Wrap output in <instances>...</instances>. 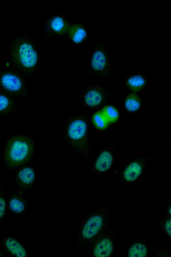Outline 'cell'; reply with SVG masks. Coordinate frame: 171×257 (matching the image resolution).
I'll use <instances>...</instances> for the list:
<instances>
[{"instance_id": "cell-22", "label": "cell", "mask_w": 171, "mask_h": 257, "mask_svg": "<svg viewBox=\"0 0 171 257\" xmlns=\"http://www.w3.org/2000/svg\"><path fill=\"white\" fill-rule=\"evenodd\" d=\"M156 223L167 239L171 240V217L164 215L157 219Z\"/></svg>"}, {"instance_id": "cell-11", "label": "cell", "mask_w": 171, "mask_h": 257, "mask_svg": "<svg viewBox=\"0 0 171 257\" xmlns=\"http://www.w3.org/2000/svg\"><path fill=\"white\" fill-rule=\"evenodd\" d=\"M37 178L36 167L28 164L17 169L15 173L14 180L17 190L26 195L34 188Z\"/></svg>"}, {"instance_id": "cell-10", "label": "cell", "mask_w": 171, "mask_h": 257, "mask_svg": "<svg viewBox=\"0 0 171 257\" xmlns=\"http://www.w3.org/2000/svg\"><path fill=\"white\" fill-rule=\"evenodd\" d=\"M116 237L111 230L95 239L82 251L91 257H112L115 250Z\"/></svg>"}, {"instance_id": "cell-14", "label": "cell", "mask_w": 171, "mask_h": 257, "mask_svg": "<svg viewBox=\"0 0 171 257\" xmlns=\"http://www.w3.org/2000/svg\"><path fill=\"white\" fill-rule=\"evenodd\" d=\"M25 195L17 190L9 193L7 196V207L12 215L19 216L27 211L29 208V201Z\"/></svg>"}, {"instance_id": "cell-26", "label": "cell", "mask_w": 171, "mask_h": 257, "mask_svg": "<svg viewBox=\"0 0 171 257\" xmlns=\"http://www.w3.org/2000/svg\"><path fill=\"white\" fill-rule=\"evenodd\" d=\"M8 256L4 250L0 246V257H6Z\"/></svg>"}, {"instance_id": "cell-18", "label": "cell", "mask_w": 171, "mask_h": 257, "mask_svg": "<svg viewBox=\"0 0 171 257\" xmlns=\"http://www.w3.org/2000/svg\"><path fill=\"white\" fill-rule=\"evenodd\" d=\"M18 104L15 98L0 91V116H7L15 113Z\"/></svg>"}, {"instance_id": "cell-9", "label": "cell", "mask_w": 171, "mask_h": 257, "mask_svg": "<svg viewBox=\"0 0 171 257\" xmlns=\"http://www.w3.org/2000/svg\"><path fill=\"white\" fill-rule=\"evenodd\" d=\"M111 98L110 92L102 85L91 83L81 93V100L84 107L90 111H98L108 103Z\"/></svg>"}, {"instance_id": "cell-16", "label": "cell", "mask_w": 171, "mask_h": 257, "mask_svg": "<svg viewBox=\"0 0 171 257\" xmlns=\"http://www.w3.org/2000/svg\"><path fill=\"white\" fill-rule=\"evenodd\" d=\"M147 243L141 237L135 240L127 249L126 256L127 257H147L150 255Z\"/></svg>"}, {"instance_id": "cell-15", "label": "cell", "mask_w": 171, "mask_h": 257, "mask_svg": "<svg viewBox=\"0 0 171 257\" xmlns=\"http://www.w3.org/2000/svg\"><path fill=\"white\" fill-rule=\"evenodd\" d=\"M67 35L74 45L80 46L87 42L90 37V32L84 25L77 23L71 25Z\"/></svg>"}, {"instance_id": "cell-24", "label": "cell", "mask_w": 171, "mask_h": 257, "mask_svg": "<svg viewBox=\"0 0 171 257\" xmlns=\"http://www.w3.org/2000/svg\"><path fill=\"white\" fill-rule=\"evenodd\" d=\"M154 255L156 257H171V251L165 245L154 242L152 246Z\"/></svg>"}, {"instance_id": "cell-2", "label": "cell", "mask_w": 171, "mask_h": 257, "mask_svg": "<svg viewBox=\"0 0 171 257\" xmlns=\"http://www.w3.org/2000/svg\"><path fill=\"white\" fill-rule=\"evenodd\" d=\"M9 60L15 69L24 76L32 77L39 67V52L35 41L28 35H20L10 41Z\"/></svg>"}, {"instance_id": "cell-8", "label": "cell", "mask_w": 171, "mask_h": 257, "mask_svg": "<svg viewBox=\"0 0 171 257\" xmlns=\"http://www.w3.org/2000/svg\"><path fill=\"white\" fill-rule=\"evenodd\" d=\"M118 144L113 139L102 147L94 157L89 169L92 179L103 177L111 172L115 166L116 151Z\"/></svg>"}, {"instance_id": "cell-25", "label": "cell", "mask_w": 171, "mask_h": 257, "mask_svg": "<svg viewBox=\"0 0 171 257\" xmlns=\"http://www.w3.org/2000/svg\"><path fill=\"white\" fill-rule=\"evenodd\" d=\"M165 215L171 217V203L170 201L168 203L166 208Z\"/></svg>"}, {"instance_id": "cell-13", "label": "cell", "mask_w": 171, "mask_h": 257, "mask_svg": "<svg viewBox=\"0 0 171 257\" xmlns=\"http://www.w3.org/2000/svg\"><path fill=\"white\" fill-rule=\"evenodd\" d=\"M0 246L8 256L27 257L29 254L26 246L18 238L11 234H3L0 237Z\"/></svg>"}, {"instance_id": "cell-12", "label": "cell", "mask_w": 171, "mask_h": 257, "mask_svg": "<svg viewBox=\"0 0 171 257\" xmlns=\"http://www.w3.org/2000/svg\"><path fill=\"white\" fill-rule=\"evenodd\" d=\"M71 24L62 15L48 16L44 23V35L48 38H57L68 35Z\"/></svg>"}, {"instance_id": "cell-17", "label": "cell", "mask_w": 171, "mask_h": 257, "mask_svg": "<svg viewBox=\"0 0 171 257\" xmlns=\"http://www.w3.org/2000/svg\"><path fill=\"white\" fill-rule=\"evenodd\" d=\"M124 83L127 89L132 92L136 93L147 87L148 79L144 74H133L125 79Z\"/></svg>"}, {"instance_id": "cell-5", "label": "cell", "mask_w": 171, "mask_h": 257, "mask_svg": "<svg viewBox=\"0 0 171 257\" xmlns=\"http://www.w3.org/2000/svg\"><path fill=\"white\" fill-rule=\"evenodd\" d=\"M151 158L148 154L135 157L115 172L117 185L128 186L135 184L144 176Z\"/></svg>"}, {"instance_id": "cell-19", "label": "cell", "mask_w": 171, "mask_h": 257, "mask_svg": "<svg viewBox=\"0 0 171 257\" xmlns=\"http://www.w3.org/2000/svg\"><path fill=\"white\" fill-rule=\"evenodd\" d=\"M124 104L126 111L133 113L141 110L143 102L140 96L136 93L132 92L126 96Z\"/></svg>"}, {"instance_id": "cell-20", "label": "cell", "mask_w": 171, "mask_h": 257, "mask_svg": "<svg viewBox=\"0 0 171 257\" xmlns=\"http://www.w3.org/2000/svg\"><path fill=\"white\" fill-rule=\"evenodd\" d=\"M100 110L110 125L118 121L120 113L116 107L111 105H107L103 106Z\"/></svg>"}, {"instance_id": "cell-23", "label": "cell", "mask_w": 171, "mask_h": 257, "mask_svg": "<svg viewBox=\"0 0 171 257\" xmlns=\"http://www.w3.org/2000/svg\"><path fill=\"white\" fill-rule=\"evenodd\" d=\"M7 209V195L6 185L0 183V221L6 217Z\"/></svg>"}, {"instance_id": "cell-21", "label": "cell", "mask_w": 171, "mask_h": 257, "mask_svg": "<svg viewBox=\"0 0 171 257\" xmlns=\"http://www.w3.org/2000/svg\"><path fill=\"white\" fill-rule=\"evenodd\" d=\"M91 121L94 127L99 131L105 130L110 125L100 110L93 114L91 117Z\"/></svg>"}, {"instance_id": "cell-1", "label": "cell", "mask_w": 171, "mask_h": 257, "mask_svg": "<svg viewBox=\"0 0 171 257\" xmlns=\"http://www.w3.org/2000/svg\"><path fill=\"white\" fill-rule=\"evenodd\" d=\"M114 208L102 205L91 210L81 220L75 246L82 251L95 239L111 230Z\"/></svg>"}, {"instance_id": "cell-7", "label": "cell", "mask_w": 171, "mask_h": 257, "mask_svg": "<svg viewBox=\"0 0 171 257\" xmlns=\"http://www.w3.org/2000/svg\"><path fill=\"white\" fill-rule=\"evenodd\" d=\"M0 91L14 98H27L30 89L24 75L12 68L0 69Z\"/></svg>"}, {"instance_id": "cell-6", "label": "cell", "mask_w": 171, "mask_h": 257, "mask_svg": "<svg viewBox=\"0 0 171 257\" xmlns=\"http://www.w3.org/2000/svg\"><path fill=\"white\" fill-rule=\"evenodd\" d=\"M90 76L97 77L100 81L110 80L112 68L108 50L102 39L96 42L89 62Z\"/></svg>"}, {"instance_id": "cell-3", "label": "cell", "mask_w": 171, "mask_h": 257, "mask_svg": "<svg viewBox=\"0 0 171 257\" xmlns=\"http://www.w3.org/2000/svg\"><path fill=\"white\" fill-rule=\"evenodd\" d=\"M91 117L85 113L67 116L63 131L67 145L84 159L92 157L90 137Z\"/></svg>"}, {"instance_id": "cell-4", "label": "cell", "mask_w": 171, "mask_h": 257, "mask_svg": "<svg viewBox=\"0 0 171 257\" xmlns=\"http://www.w3.org/2000/svg\"><path fill=\"white\" fill-rule=\"evenodd\" d=\"M35 151L36 143L33 137L15 133L8 137L4 147V164L10 172H13L29 164L34 158Z\"/></svg>"}]
</instances>
